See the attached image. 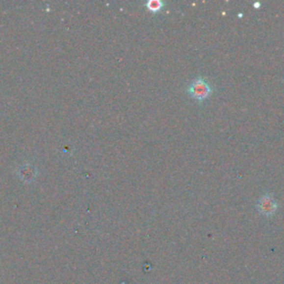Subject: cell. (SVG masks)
Wrapping results in <instances>:
<instances>
[{"mask_svg": "<svg viewBox=\"0 0 284 284\" xmlns=\"http://www.w3.org/2000/svg\"><path fill=\"white\" fill-rule=\"evenodd\" d=\"M186 91H188V93L192 98L199 101H203L211 95L212 89L205 79L198 78L189 84Z\"/></svg>", "mask_w": 284, "mask_h": 284, "instance_id": "obj_1", "label": "cell"}, {"mask_svg": "<svg viewBox=\"0 0 284 284\" xmlns=\"http://www.w3.org/2000/svg\"><path fill=\"white\" fill-rule=\"evenodd\" d=\"M146 7L148 8V10H150L152 12H156L161 10V8L163 7V2L160 1V0H150L146 3Z\"/></svg>", "mask_w": 284, "mask_h": 284, "instance_id": "obj_4", "label": "cell"}, {"mask_svg": "<svg viewBox=\"0 0 284 284\" xmlns=\"http://www.w3.org/2000/svg\"><path fill=\"white\" fill-rule=\"evenodd\" d=\"M278 202L275 201L273 197H271L270 194H264L262 196L258 201V210L261 214H263L264 217H271L275 213V211L278 210Z\"/></svg>", "mask_w": 284, "mask_h": 284, "instance_id": "obj_2", "label": "cell"}, {"mask_svg": "<svg viewBox=\"0 0 284 284\" xmlns=\"http://www.w3.org/2000/svg\"><path fill=\"white\" fill-rule=\"evenodd\" d=\"M254 7H256V8H258V7H260V3L256 2V3H254Z\"/></svg>", "mask_w": 284, "mask_h": 284, "instance_id": "obj_5", "label": "cell"}, {"mask_svg": "<svg viewBox=\"0 0 284 284\" xmlns=\"http://www.w3.org/2000/svg\"><path fill=\"white\" fill-rule=\"evenodd\" d=\"M20 179L25 182H32L37 176V168L31 163H24L18 169Z\"/></svg>", "mask_w": 284, "mask_h": 284, "instance_id": "obj_3", "label": "cell"}]
</instances>
